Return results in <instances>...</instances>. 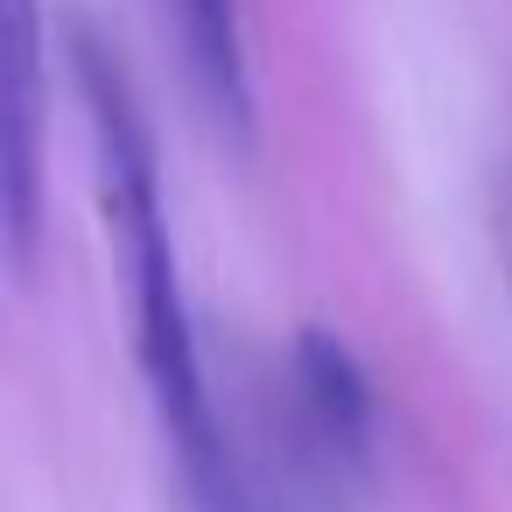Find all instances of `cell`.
<instances>
[{"instance_id":"3957f363","label":"cell","mask_w":512,"mask_h":512,"mask_svg":"<svg viewBox=\"0 0 512 512\" xmlns=\"http://www.w3.org/2000/svg\"><path fill=\"white\" fill-rule=\"evenodd\" d=\"M169 15H176V43H183L204 113L218 120L232 148H246L253 141V64H246L239 0H169Z\"/></svg>"},{"instance_id":"6da1fadb","label":"cell","mask_w":512,"mask_h":512,"mask_svg":"<svg viewBox=\"0 0 512 512\" xmlns=\"http://www.w3.org/2000/svg\"><path fill=\"white\" fill-rule=\"evenodd\" d=\"M78 92H85V120H92L106 232H113L120 267H127L134 351H141L155 421H162V435H169V449H176V463L190 477L197 512H246L239 470L225 456V435H218V414H211V393H204V365H197V330H190V302H183V274H176L155 141H148V120H141L127 64L92 29H78Z\"/></svg>"},{"instance_id":"7a4b0ae2","label":"cell","mask_w":512,"mask_h":512,"mask_svg":"<svg viewBox=\"0 0 512 512\" xmlns=\"http://www.w3.org/2000/svg\"><path fill=\"white\" fill-rule=\"evenodd\" d=\"M0 218L8 267L29 274L43 225V8L0 0Z\"/></svg>"},{"instance_id":"277c9868","label":"cell","mask_w":512,"mask_h":512,"mask_svg":"<svg viewBox=\"0 0 512 512\" xmlns=\"http://www.w3.org/2000/svg\"><path fill=\"white\" fill-rule=\"evenodd\" d=\"M302 372H309V400H316L323 428H330L337 442L358 449V442H365V414H372V400H365V379H358L351 351L330 344V337H302Z\"/></svg>"}]
</instances>
